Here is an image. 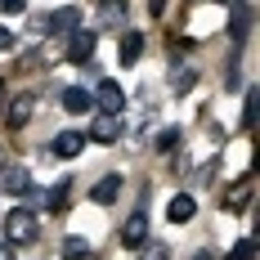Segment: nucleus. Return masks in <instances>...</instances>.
I'll return each instance as SVG.
<instances>
[{
    "label": "nucleus",
    "mask_w": 260,
    "mask_h": 260,
    "mask_svg": "<svg viewBox=\"0 0 260 260\" xmlns=\"http://www.w3.org/2000/svg\"><path fill=\"white\" fill-rule=\"evenodd\" d=\"M5 238H9V242H31V238H36V215H31V211H9V215H5Z\"/></svg>",
    "instance_id": "f257e3e1"
},
{
    "label": "nucleus",
    "mask_w": 260,
    "mask_h": 260,
    "mask_svg": "<svg viewBox=\"0 0 260 260\" xmlns=\"http://www.w3.org/2000/svg\"><path fill=\"white\" fill-rule=\"evenodd\" d=\"M90 99H94V104L104 108L108 117H121V108H126V90H121L117 81H99V90H94Z\"/></svg>",
    "instance_id": "f03ea898"
},
{
    "label": "nucleus",
    "mask_w": 260,
    "mask_h": 260,
    "mask_svg": "<svg viewBox=\"0 0 260 260\" xmlns=\"http://www.w3.org/2000/svg\"><path fill=\"white\" fill-rule=\"evenodd\" d=\"M45 31H50V36H72V31H77L81 27V9H72V5H63V9H54L50 18H45Z\"/></svg>",
    "instance_id": "7ed1b4c3"
},
{
    "label": "nucleus",
    "mask_w": 260,
    "mask_h": 260,
    "mask_svg": "<svg viewBox=\"0 0 260 260\" xmlns=\"http://www.w3.org/2000/svg\"><path fill=\"white\" fill-rule=\"evenodd\" d=\"M0 188H5L9 198H27V193H31V175H27V166H5V171H0Z\"/></svg>",
    "instance_id": "20e7f679"
},
{
    "label": "nucleus",
    "mask_w": 260,
    "mask_h": 260,
    "mask_svg": "<svg viewBox=\"0 0 260 260\" xmlns=\"http://www.w3.org/2000/svg\"><path fill=\"white\" fill-rule=\"evenodd\" d=\"M144 242H148V215L135 211L126 224H121V247H144Z\"/></svg>",
    "instance_id": "39448f33"
},
{
    "label": "nucleus",
    "mask_w": 260,
    "mask_h": 260,
    "mask_svg": "<svg viewBox=\"0 0 260 260\" xmlns=\"http://www.w3.org/2000/svg\"><path fill=\"white\" fill-rule=\"evenodd\" d=\"M31 112H36V94H14L9 108H5V121H9V126H27Z\"/></svg>",
    "instance_id": "423d86ee"
},
{
    "label": "nucleus",
    "mask_w": 260,
    "mask_h": 260,
    "mask_svg": "<svg viewBox=\"0 0 260 260\" xmlns=\"http://www.w3.org/2000/svg\"><path fill=\"white\" fill-rule=\"evenodd\" d=\"M94 45H99V36L94 31H72V41H68V58L72 63H85V58H94Z\"/></svg>",
    "instance_id": "0eeeda50"
},
{
    "label": "nucleus",
    "mask_w": 260,
    "mask_h": 260,
    "mask_svg": "<svg viewBox=\"0 0 260 260\" xmlns=\"http://www.w3.org/2000/svg\"><path fill=\"white\" fill-rule=\"evenodd\" d=\"M90 139H94V144H117V139H121V117H94V121H90Z\"/></svg>",
    "instance_id": "6e6552de"
},
{
    "label": "nucleus",
    "mask_w": 260,
    "mask_h": 260,
    "mask_svg": "<svg viewBox=\"0 0 260 260\" xmlns=\"http://www.w3.org/2000/svg\"><path fill=\"white\" fill-rule=\"evenodd\" d=\"M81 148H85V135H81V130H58V135H54V144H50L54 157H77Z\"/></svg>",
    "instance_id": "1a4fd4ad"
},
{
    "label": "nucleus",
    "mask_w": 260,
    "mask_h": 260,
    "mask_svg": "<svg viewBox=\"0 0 260 260\" xmlns=\"http://www.w3.org/2000/svg\"><path fill=\"white\" fill-rule=\"evenodd\" d=\"M166 215H171L175 224H184V220H193V215H198V198H193V193H175V198L166 202Z\"/></svg>",
    "instance_id": "9d476101"
},
{
    "label": "nucleus",
    "mask_w": 260,
    "mask_h": 260,
    "mask_svg": "<svg viewBox=\"0 0 260 260\" xmlns=\"http://www.w3.org/2000/svg\"><path fill=\"white\" fill-rule=\"evenodd\" d=\"M144 45H148V41H144L139 31H126V36H121V45H117V58H121V68H130V63H139V54H144Z\"/></svg>",
    "instance_id": "9b49d317"
},
{
    "label": "nucleus",
    "mask_w": 260,
    "mask_h": 260,
    "mask_svg": "<svg viewBox=\"0 0 260 260\" xmlns=\"http://www.w3.org/2000/svg\"><path fill=\"white\" fill-rule=\"evenodd\" d=\"M130 14V0H104L99 5V27H121Z\"/></svg>",
    "instance_id": "f8f14e48"
},
{
    "label": "nucleus",
    "mask_w": 260,
    "mask_h": 260,
    "mask_svg": "<svg viewBox=\"0 0 260 260\" xmlns=\"http://www.w3.org/2000/svg\"><path fill=\"white\" fill-rule=\"evenodd\" d=\"M117 193H121V175H104V180L90 188V198H94L99 207H112V202H117Z\"/></svg>",
    "instance_id": "ddd939ff"
},
{
    "label": "nucleus",
    "mask_w": 260,
    "mask_h": 260,
    "mask_svg": "<svg viewBox=\"0 0 260 260\" xmlns=\"http://www.w3.org/2000/svg\"><path fill=\"white\" fill-rule=\"evenodd\" d=\"M247 31H251V9H247V5H234V23H229V36L242 45V41H247Z\"/></svg>",
    "instance_id": "4468645a"
},
{
    "label": "nucleus",
    "mask_w": 260,
    "mask_h": 260,
    "mask_svg": "<svg viewBox=\"0 0 260 260\" xmlns=\"http://www.w3.org/2000/svg\"><path fill=\"white\" fill-rule=\"evenodd\" d=\"M90 104H94V99H90V94H85L81 85H72V90H63V108H68V112H85Z\"/></svg>",
    "instance_id": "2eb2a0df"
},
{
    "label": "nucleus",
    "mask_w": 260,
    "mask_h": 260,
    "mask_svg": "<svg viewBox=\"0 0 260 260\" xmlns=\"http://www.w3.org/2000/svg\"><path fill=\"white\" fill-rule=\"evenodd\" d=\"M63 256H68V260H90L94 251H90L85 238H68V242H63Z\"/></svg>",
    "instance_id": "dca6fc26"
},
{
    "label": "nucleus",
    "mask_w": 260,
    "mask_h": 260,
    "mask_svg": "<svg viewBox=\"0 0 260 260\" xmlns=\"http://www.w3.org/2000/svg\"><path fill=\"white\" fill-rule=\"evenodd\" d=\"M68 188H72V184L58 180V184H54V193H45V207H50V211H63V207H68Z\"/></svg>",
    "instance_id": "f3484780"
},
{
    "label": "nucleus",
    "mask_w": 260,
    "mask_h": 260,
    "mask_svg": "<svg viewBox=\"0 0 260 260\" xmlns=\"http://www.w3.org/2000/svg\"><path fill=\"white\" fill-rule=\"evenodd\" d=\"M139 260H171V247L166 242H144L139 247Z\"/></svg>",
    "instance_id": "a211bd4d"
},
{
    "label": "nucleus",
    "mask_w": 260,
    "mask_h": 260,
    "mask_svg": "<svg viewBox=\"0 0 260 260\" xmlns=\"http://www.w3.org/2000/svg\"><path fill=\"white\" fill-rule=\"evenodd\" d=\"M247 198H251V188H247V184H238L234 193H224V207H229V211H242V207H247Z\"/></svg>",
    "instance_id": "6ab92c4d"
},
{
    "label": "nucleus",
    "mask_w": 260,
    "mask_h": 260,
    "mask_svg": "<svg viewBox=\"0 0 260 260\" xmlns=\"http://www.w3.org/2000/svg\"><path fill=\"white\" fill-rule=\"evenodd\" d=\"M256 104H260V94H256V90H247V112H242V126H247V130L256 126Z\"/></svg>",
    "instance_id": "aec40b11"
},
{
    "label": "nucleus",
    "mask_w": 260,
    "mask_h": 260,
    "mask_svg": "<svg viewBox=\"0 0 260 260\" xmlns=\"http://www.w3.org/2000/svg\"><path fill=\"white\" fill-rule=\"evenodd\" d=\"M256 256V247H251V238H242V242H238L234 251H229V260H251Z\"/></svg>",
    "instance_id": "412c9836"
},
{
    "label": "nucleus",
    "mask_w": 260,
    "mask_h": 260,
    "mask_svg": "<svg viewBox=\"0 0 260 260\" xmlns=\"http://www.w3.org/2000/svg\"><path fill=\"white\" fill-rule=\"evenodd\" d=\"M175 144H180V130H161V135H157V148H161V153H171Z\"/></svg>",
    "instance_id": "4be33fe9"
},
{
    "label": "nucleus",
    "mask_w": 260,
    "mask_h": 260,
    "mask_svg": "<svg viewBox=\"0 0 260 260\" xmlns=\"http://www.w3.org/2000/svg\"><path fill=\"white\" fill-rule=\"evenodd\" d=\"M193 81H198V72H175V94H184Z\"/></svg>",
    "instance_id": "5701e85b"
},
{
    "label": "nucleus",
    "mask_w": 260,
    "mask_h": 260,
    "mask_svg": "<svg viewBox=\"0 0 260 260\" xmlns=\"http://www.w3.org/2000/svg\"><path fill=\"white\" fill-rule=\"evenodd\" d=\"M23 5H27V0H0V9H9V14H18Z\"/></svg>",
    "instance_id": "b1692460"
},
{
    "label": "nucleus",
    "mask_w": 260,
    "mask_h": 260,
    "mask_svg": "<svg viewBox=\"0 0 260 260\" xmlns=\"http://www.w3.org/2000/svg\"><path fill=\"white\" fill-rule=\"evenodd\" d=\"M14 45V36H9V27H0V50H9Z\"/></svg>",
    "instance_id": "393cba45"
},
{
    "label": "nucleus",
    "mask_w": 260,
    "mask_h": 260,
    "mask_svg": "<svg viewBox=\"0 0 260 260\" xmlns=\"http://www.w3.org/2000/svg\"><path fill=\"white\" fill-rule=\"evenodd\" d=\"M0 260H14V242H0Z\"/></svg>",
    "instance_id": "a878e982"
},
{
    "label": "nucleus",
    "mask_w": 260,
    "mask_h": 260,
    "mask_svg": "<svg viewBox=\"0 0 260 260\" xmlns=\"http://www.w3.org/2000/svg\"><path fill=\"white\" fill-rule=\"evenodd\" d=\"M193 260H215V256H211V251H198V256H193Z\"/></svg>",
    "instance_id": "bb28decb"
},
{
    "label": "nucleus",
    "mask_w": 260,
    "mask_h": 260,
    "mask_svg": "<svg viewBox=\"0 0 260 260\" xmlns=\"http://www.w3.org/2000/svg\"><path fill=\"white\" fill-rule=\"evenodd\" d=\"M0 171H5V148H0Z\"/></svg>",
    "instance_id": "cd10ccee"
},
{
    "label": "nucleus",
    "mask_w": 260,
    "mask_h": 260,
    "mask_svg": "<svg viewBox=\"0 0 260 260\" xmlns=\"http://www.w3.org/2000/svg\"><path fill=\"white\" fill-rule=\"evenodd\" d=\"M220 5H238V0H220Z\"/></svg>",
    "instance_id": "c85d7f7f"
}]
</instances>
